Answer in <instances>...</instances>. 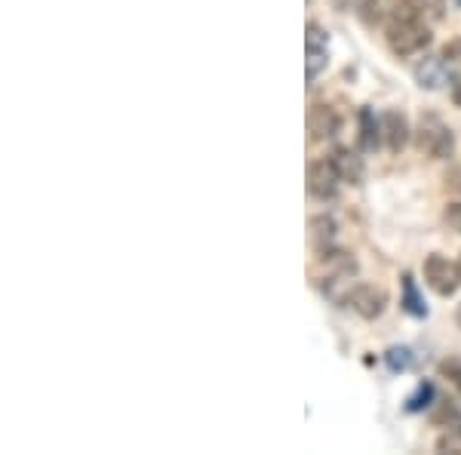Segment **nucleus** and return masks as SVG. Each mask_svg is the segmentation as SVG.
Masks as SVG:
<instances>
[{"mask_svg":"<svg viewBox=\"0 0 461 455\" xmlns=\"http://www.w3.org/2000/svg\"><path fill=\"white\" fill-rule=\"evenodd\" d=\"M384 41H388V50L397 59H409V56L425 53L430 47V41H434V34H430L428 22L409 16V13H400V16L384 28Z\"/></svg>","mask_w":461,"mask_h":455,"instance_id":"f257e3e1","label":"nucleus"},{"mask_svg":"<svg viewBox=\"0 0 461 455\" xmlns=\"http://www.w3.org/2000/svg\"><path fill=\"white\" fill-rule=\"evenodd\" d=\"M412 139L415 148L430 160H449L452 151H456V136H452L449 123L437 114H421L412 130Z\"/></svg>","mask_w":461,"mask_h":455,"instance_id":"f03ea898","label":"nucleus"},{"mask_svg":"<svg viewBox=\"0 0 461 455\" xmlns=\"http://www.w3.org/2000/svg\"><path fill=\"white\" fill-rule=\"evenodd\" d=\"M330 65V32L320 22H308L304 28V74L308 84H314Z\"/></svg>","mask_w":461,"mask_h":455,"instance_id":"7ed1b4c3","label":"nucleus"},{"mask_svg":"<svg viewBox=\"0 0 461 455\" xmlns=\"http://www.w3.org/2000/svg\"><path fill=\"white\" fill-rule=\"evenodd\" d=\"M421 274H425V283L434 289L437 296H456L461 287V268L458 262H449L440 252H430L421 265Z\"/></svg>","mask_w":461,"mask_h":455,"instance_id":"20e7f679","label":"nucleus"},{"mask_svg":"<svg viewBox=\"0 0 461 455\" xmlns=\"http://www.w3.org/2000/svg\"><path fill=\"white\" fill-rule=\"evenodd\" d=\"M348 305L363 320H375L388 308V293H384V287H375V283H357L351 296H348Z\"/></svg>","mask_w":461,"mask_h":455,"instance_id":"39448f33","label":"nucleus"},{"mask_svg":"<svg viewBox=\"0 0 461 455\" xmlns=\"http://www.w3.org/2000/svg\"><path fill=\"white\" fill-rule=\"evenodd\" d=\"M341 176L336 169V163L332 158H323V160H314L308 167V194L317 200H332L341 188Z\"/></svg>","mask_w":461,"mask_h":455,"instance_id":"423d86ee","label":"nucleus"},{"mask_svg":"<svg viewBox=\"0 0 461 455\" xmlns=\"http://www.w3.org/2000/svg\"><path fill=\"white\" fill-rule=\"evenodd\" d=\"M382 136H384V145H388V151H403L409 145V139H412V130H409V121L403 111H384L382 114Z\"/></svg>","mask_w":461,"mask_h":455,"instance_id":"0eeeda50","label":"nucleus"},{"mask_svg":"<svg viewBox=\"0 0 461 455\" xmlns=\"http://www.w3.org/2000/svg\"><path fill=\"white\" fill-rule=\"evenodd\" d=\"M412 74L421 89H430V93H434V89H443V84L449 80V65H446L443 56H425L415 62Z\"/></svg>","mask_w":461,"mask_h":455,"instance_id":"6e6552de","label":"nucleus"},{"mask_svg":"<svg viewBox=\"0 0 461 455\" xmlns=\"http://www.w3.org/2000/svg\"><path fill=\"white\" fill-rule=\"evenodd\" d=\"M400 13H406L403 0H363L360 6V16L369 28H388Z\"/></svg>","mask_w":461,"mask_h":455,"instance_id":"1a4fd4ad","label":"nucleus"},{"mask_svg":"<svg viewBox=\"0 0 461 455\" xmlns=\"http://www.w3.org/2000/svg\"><path fill=\"white\" fill-rule=\"evenodd\" d=\"M336 222L330 219V215H314V219L308 222V243L311 250L317 252V256H323V252L336 250Z\"/></svg>","mask_w":461,"mask_h":455,"instance_id":"9d476101","label":"nucleus"},{"mask_svg":"<svg viewBox=\"0 0 461 455\" xmlns=\"http://www.w3.org/2000/svg\"><path fill=\"white\" fill-rule=\"evenodd\" d=\"M357 123H360V126H357V130H360V132H357V141H360V151H375V148L378 145H382V117H378L375 114V111L373 108H360V114H357Z\"/></svg>","mask_w":461,"mask_h":455,"instance_id":"9b49d317","label":"nucleus"},{"mask_svg":"<svg viewBox=\"0 0 461 455\" xmlns=\"http://www.w3.org/2000/svg\"><path fill=\"white\" fill-rule=\"evenodd\" d=\"M336 130H339L336 111H332L330 105H311V111H308V132H311V141L330 139Z\"/></svg>","mask_w":461,"mask_h":455,"instance_id":"f8f14e48","label":"nucleus"},{"mask_svg":"<svg viewBox=\"0 0 461 455\" xmlns=\"http://www.w3.org/2000/svg\"><path fill=\"white\" fill-rule=\"evenodd\" d=\"M400 289H403V296H400V305H403V311L409 317L415 320H425L428 317V305H425V296L419 293V283H415L412 274H403L400 278Z\"/></svg>","mask_w":461,"mask_h":455,"instance_id":"ddd939ff","label":"nucleus"},{"mask_svg":"<svg viewBox=\"0 0 461 455\" xmlns=\"http://www.w3.org/2000/svg\"><path fill=\"white\" fill-rule=\"evenodd\" d=\"M332 163H336L339 176L345 185H360L363 176H366V167H363V158L354 151H348V148H339L336 154H332Z\"/></svg>","mask_w":461,"mask_h":455,"instance_id":"4468645a","label":"nucleus"},{"mask_svg":"<svg viewBox=\"0 0 461 455\" xmlns=\"http://www.w3.org/2000/svg\"><path fill=\"white\" fill-rule=\"evenodd\" d=\"M403 6L409 16L428 22V25H434V22L446 16V0H403Z\"/></svg>","mask_w":461,"mask_h":455,"instance_id":"2eb2a0df","label":"nucleus"},{"mask_svg":"<svg viewBox=\"0 0 461 455\" xmlns=\"http://www.w3.org/2000/svg\"><path fill=\"white\" fill-rule=\"evenodd\" d=\"M384 363H388L391 372H406V369H412L415 354H412V348H406V345H393L384 350Z\"/></svg>","mask_w":461,"mask_h":455,"instance_id":"dca6fc26","label":"nucleus"},{"mask_svg":"<svg viewBox=\"0 0 461 455\" xmlns=\"http://www.w3.org/2000/svg\"><path fill=\"white\" fill-rule=\"evenodd\" d=\"M430 400H434V385H430V382H419L415 394L406 400V413H425V409L430 406Z\"/></svg>","mask_w":461,"mask_h":455,"instance_id":"f3484780","label":"nucleus"},{"mask_svg":"<svg viewBox=\"0 0 461 455\" xmlns=\"http://www.w3.org/2000/svg\"><path fill=\"white\" fill-rule=\"evenodd\" d=\"M440 56L446 59V65H449V68L461 71V37H456V41H449V43H446Z\"/></svg>","mask_w":461,"mask_h":455,"instance_id":"a211bd4d","label":"nucleus"},{"mask_svg":"<svg viewBox=\"0 0 461 455\" xmlns=\"http://www.w3.org/2000/svg\"><path fill=\"white\" fill-rule=\"evenodd\" d=\"M443 222L449 225L456 234H461V200H452V204H446L443 210Z\"/></svg>","mask_w":461,"mask_h":455,"instance_id":"6ab92c4d","label":"nucleus"},{"mask_svg":"<svg viewBox=\"0 0 461 455\" xmlns=\"http://www.w3.org/2000/svg\"><path fill=\"white\" fill-rule=\"evenodd\" d=\"M440 372L443 376H449V382L461 391V360H446L440 367Z\"/></svg>","mask_w":461,"mask_h":455,"instance_id":"aec40b11","label":"nucleus"},{"mask_svg":"<svg viewBox=\"0 0 461 455\" xmlns=\"http://www.w3.org/2000/svg\"><path fill=\"white\" fill-rule=\"evenodd\" d=\"M449 96H452V102H456V105L461 108V74L456 80H452V89H449Z\"/></svg>","mask_w":461,"mask_h":455,"instance_id":"412c9836","label":"nucleus"},{"mask_svg":"<svg viewBox=\"0 0 461 455\" xmlns=\"http://www.w3.org/2000/svg\"><path fill=\"white\" fill-rule=\"evenodd\" d=\"M456 323L461 326V305H458V311H456Z\"/></svg>","mask_w":461,"mask_h":455,"instance_id":"4be33fe9","label":"nucleus"},{"mask_svg":"<svg viewBox=\"0 0 461 455\" xmlns=\"http://www.w3.org/2000/svg\"><path fill=\"white\" fill-rule=\"evenodd\" d=\"M458 268H461V259H458Z\"/></svg>","mask_w":461,"mask_h":455,"instance_id":"5701e85b","label":"nucleus"},{"mask_svg":"<svg viewBox=\"0 0 461 455\" xmlns=\"http://www.w3.org/2000/svg\"><path fill=\"white\" fill-rule=\"evenodd\" d=\"M458 4H461V0H458Z\"/></svg>","mask_w":461,"mask_h":455,"instance_id":"b1692460","label":"nucleus"}]
</instances>
